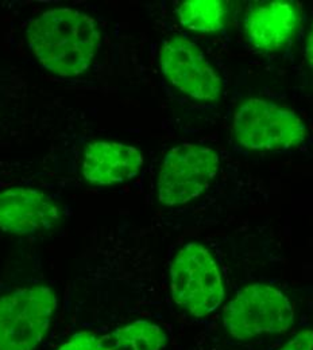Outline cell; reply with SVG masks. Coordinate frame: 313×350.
<instances>
[{
	"label": "cell",
	"mask_w": 313,
	"mask_h": 350,
	"mask_svg": "<svg viewBox=\"0 0 313 350\" xmlns=\"http://www.w3.org/2000/svg\"><path fill=\"white\" fill-rule=\"evenodd\" d=\"M179 22L189 30L215 33L224 27L227 7L218 0H189L177 8Z\"/></svg>",
	"instance_id": "obj_12"
},
{
	"label": "cell",
	"mask_w": 313,
	"mask_h": 350,
	"mask_svg": "<svg viewBox=\"0 0 313 350\" xmlns=\"http://www.w3.org/2000/svg\"><path fill=\"white\" fill-rule=\"evenodd\" d=\"M112 350H162L165 332L149 321H135L108 333Z\"/></svg>",
	"instance_id": "obj_11"
},
{
	"label": "cell",
	"mask_w": 313,
	"mask_h": 350,
	"mask_svg": "<svg viewBox=\"0 0 313 350\" xmlns=\"http://www.w3.org/2000/svg\"><path fill=\"white\" fill-rule=\"evenodd\" d=\"M305 59L310 65V68L313 70V25L311 31H310V36H308V40H307V44H305Z\"/></svg>",
	"instance_id": "obj_15"
},
{
	"label": "cell",
	"mask_w": 313,
	"mask_h": 350,
	"mask_svg": "<svg viewBox=\"0 0 313 350\" xmlns=\"http://www.w3.org/2000/svg\"><path fill=\"white\" fill-rule=\"evenodd\" d=\"M37 61L60 77H76L90 69L100 44V31L87 14L53 8L37 15L26 30Z\"/></svg>",
	"instance_id": "obj_1"
},
{
	"label": "cell",
	"mask_w": 313,
	"mask_h": 350,
	"mask_svg": "<svg viewBox=\"0 0 313 350\" xmlns=\"http://www.w3.org/2000/svg\"><path fill=\"white\" fill-rule=\"evenodd\" d=\"M173 301L190 315L212 314L224 299L223 280L218 264L205 247L185 244L171 265Z\"/></svg>",
	"instance_id": "obj_5"
},
{
	"label": "cell",
	"mask_w": 313,
	"mask_h": 350,
	"mask_svg": "<svg viewBox=\"0 0 313 350\" xmlns=\"http://www.w3.org/2000/svg\"><path fill=\"white\" fill-rule=\"evenodd\" d=\"M57 310L47 286L16 288L0 297V350H36Z\"/></svg>",
	"instance_id": "obj_3"
},
{
	"label": "cell",
	"mask_w": 313,
	"mask_h": 350,
	"mask_svg": "<svg viewBox=\"0 0 313 350\" xmlns=\"http://www.w3.org/2000/svg\"><path fill=\"white\" fill-rule=\"evenodd\" d=\"M293 322L295 307L289 298L262 283L242 288L224 308V329L231 337L242 341L285 333Z\"/></svg>",
	"instance_id": "obj_4"
},
{
	"label": "cell",
	"mask_w": 313,
	"mask_h": 350,
	"mask_svg": "<svg viewBox=\"0 0 313 350\" xmlns=\"http://www.w3.org/2000/svg\"><path fill=\"white\" fill-rule=\"evenodd\" d=\"M61 219L58 205L44 191L10 187L0 191V230L15 236H34L54 228Z\"/></svg>",
	"instance_id": "obj_8"
},
{
	"label": "cell",
	"mask_w": 313,
	"mask_h": 350,
	"mask_svg": "<svg viewBox=\"0 0 313 350\" xmlns=\"http://www.w3.org/2000/svg\"><path fill=\"white\" fill-rule=\"evenodd\" d=\"M143 166L142 152L133 146L97 140L92 142L83 154L82 173L96 186H110L126 182Z\"/></svg>",
	"instance_id": "obj_9"
},
{
	"label": "cell",
	"mask_w": 313,
	"mask_h": 350,
	"mask_svg": "<svg viewBox=\"0 0 313 350\" xmlns=\"http://www.w3.org/2000/svg\"><path fill=\"white\" fill-rule=\"evenodd\" d=\"M299 26V12L288 1L253 7L246 16V34L255 49L274 51L288 44Z\"/></svg>",
	"instance_id": "obj_10"
},
{
	"label": "cell",
	"mask_w": 313,
	"mask_h": 350,
	"mask_svg": "<svg viewBox=\"0 0 313 350\" xmlns=\"http://www.w3.org/2000/svg\"><path fill=\"white\" fill-rule=\"evenodd\" d=\"M219 166V155L210 147L182 144L172 148L160 170V202L179 206L200 197L216 178Z\"/></svg>",
	"instance_id": "obj_6"
},
{
	"label": "cell",
	"mask_w": 313,
	"mask_h": 350,
	"mask_svg": "<svg viewBox=\"0 0 313 350\" xmlns=\"http://www.w3.org/2000/svg\"><path fill=\"white\" fill-rule=\"evenodd\" d=\"M278 350H313L312 329L299 332L292 340H289Z\"/></svg>",
	"instance_id": "obj_14"
},
{
	"label": "cell",
	"mask_w": 313,
	"mask_h": 350,
	"mask_svg": "<svg viewBox=\"0 0 313 350\" xmlns=\"http://www.w3.org/2000/svg\"><path fill=\"white\" fill-rule=\"evenodd\" d=\"M57 350H112L108 334L80 332L73 334Z\"/></svg>",
	"instance_id": "obj_13"
},
{
	"label": "cell",
	"mask_w": 313,
	"mask_h": 350,
	"mask_svg": "<svg viewBox=\"0 0 313 350\" xmlns=\"http://www.w3.org/2000/svg\"><path fill=\"white\" fill-rule=\"evenodd\" d=\"M165 79L179 92L197 101H218L222 81L203 51L182 37L165 41L160 51Z\"/></svg>",
	"instance_id": "obj_7"
},
{
	"label": "cell",
	"mask_w": 313,
	"mask_h": 350,
	"mask_svg": "<svg viewBox=\"0 0 313 350\" xmlns=\"http://www.w3.org/2000/svg\"><path fill=\"white\" fill-rule=\"evenodd\" d=\"M232 136L245 150L274 152L299 147L308 131L293 111L268 100L250 98L234 116Z\"/></svg>",
	"instance_id": "obj_2"
}]
</instances>
